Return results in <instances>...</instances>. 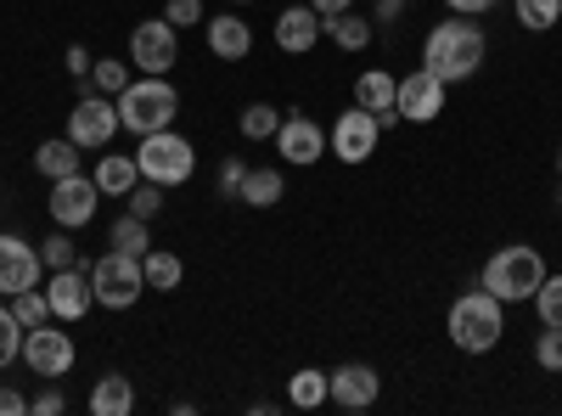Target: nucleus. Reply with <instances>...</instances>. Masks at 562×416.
<instances>
[{"mask_svg": "<svg viewBox=\"0 0 562 416\" xmlns=\"http://www.w3.org/2000/svg\"><path fill=\"white\" fill-rule=\"evenodd\" d=\"M23 366L34 378H68L74 372V338L57 333V315L45 327H29L23 333Z\"/></svg>", "mask_w": 562, "mask_h": 416, "instance_id": "obj_7", "label": "nucleus"}, {"mask_svg": "<svg viewBox=\"0 0 562 416\" xmlns=\"http://www.w3.org/2000/svg\"><path fill=\"white\" fill-rule=\"evenodd\" d=\"M63 405H68L63 389H45L40 400H29V411H40V416H63Z\"/></svg>", "mask_w": 562, "mask_h": 416, "instance_id": "obj_39", "label": "nucleus"}, {"mask_svg": "<svg viewBox=\"0 0 562 416\" xmlns=\"http://www.w3.org/2000/svg\"><path fill=\"white\" fill-rule=\"evenodd\" d=\"M140 270H147V288H153V293H175L180 276H186L180 254H169V248H153L147 259H140Z\"/></svg>", "mask_w": 562, "mask_h": 416, "instance_id": "obj_24", "label": "nucleus"}, {"mask_svg": "<svg viewBox=\"0 0 562 416\" xmlns=\"http://www.w3.org/2000/svg\"><path fill=\"white\" fill-rule=\"evenodd\" d=\"M135 169H140V180H158V187L169 192V187H186V180H192L198 153H192V142H186V135H175V130H153V135H140Z\"/></svg>", "mask_w": 562, "mask_h": 416, "instance_id": "obj_5", "label": "nucleus"}, {"mask_svg": "<svg viewBox=\"0 0 562 416\" xmlns=\"http://www.w3.org/2000/svg\"><path fill=\"white\" fill-rule=\"evenodd\" d=\"M97 198H102V187H97L90 175H63V180H52V225H63V231L90 225V220H97Z\"/></svg>", "mask_w": 562, "mask_h": 416, "instance_id": "obj_9", "label": "nucleus"}, {"mask_svg": "<svg viewBox=\"0 0 562 416\" xmlns=\"http://www.w3.org/2000/svg\"><path fill=\"white\" fill-rule=\"evenodd\" d=\"M209 52L220 63H243L254 52V29L237 18V12H225V18H209Z\"/></svg>", "mask_w": 562, "mask_h": 416, "instance_id": "obj_18", "label": "nucleus"}, {"mask_svg": "<svg viewBox=\"0 0 562 416\" xmlns=\"http://www.w3.org/2000/svg\"><path fill=\"white\" fill-rule=\"evenodd\" d=\"M557 18H562V0H518V23L535 34H546Z\"/></svg>", "mask_w": 562, "mask_h": 416, "instance_id": "obj_31", "label": "nucleus"}, {"mask_svg": "<svg viewBox=\"0 0 562 416\" xmlns=\"http://www.w3.org/2000/svg\"><path fill=\"white\" fill-rule=\"evenodd\" d=\"M276 130H281V108H270V102L243 108V135L248 142H276Z\"/></svg>", "mask_w": 562, "mask_h": 416, "instance_id": "obj_28", "label": "nucleus"}, {"mask_svg": "<svg viewBox=\"0 0 562 416\" xmlns=\"http://www.w3.org/2000/svg\"><path fill=\"white\" fill-rule=\"evenodd\" d=\"M394 108H400V119H405V124H434V119L445 113V79H439V74H428V68L405 74V79H400Z\"/></svg>", "mask_w": 562, "mask_h": 416, "instance_id": "obj_11", "label": "nucleus"}, {"mask_svg": "<svg viewBox=\"0 0 562 416\" xmlns=\"http://www.w3.org/2000/svg\"><path fill=\"white\" fill-rule=\"evenodd\" d=\"M108 237H113V248L119 254H130V259H147L153 248V237H147V220H140V214H124V220H113V231H108Z\"/></svg>", "mask_w": 562, "mask_h": 416, "instance_id": "obj_25", "label": "nucleus"}, {"mask_svg": "<svg viewBox=\"0 0 562 416\" xmlns=\"http://www.w3.org/2000/svg\"><path fill=\"white\" fill-rule=\"evenodd\" d=\"M394 97H400V79H394V74H383V68L360 74V85H355V102H360V108H371V113L394 108Z\"/></svg>", "mask_w": 562, "mask_h": 416, "instance_id": "obj_22", "label": "nucleus"}, {"mask_svg": "<svg viewBox=\"0 0 562 416\" xmlns=\"http://www.w3.org/2000/svg\"><path fill=\"white\" fill-rule=\"evenodd\" d=\"M90 293H97L102 310H130L140 293H147V270H140V259L108 248L97 265H90Z\"/></svg>", "mask_w": 562, "mask_h": 416, "instance_id": "obj_6", "label": "nucleus"}, {"mask_svg": "<svg viewBox=\"0 0 562 416\" xmlns=\"http://www.w3.org/2000/svg\"><path fill=\"white\" fill-rule=\"evenodd\" d=\"M97 187L108 192V198H130V187L140 180V169H135V158H124V153H102V164H97Z\"/></svg>", "mask_w": 562, "mask_h": 416, "instance_id": "obj_21", "label": "nucleus"}, {"mask_svg": "<svg viewBox=\"0 0 562 416\" xmlns=\"http://www.w3.org/2000/svg\"><path fill=\"white\" fill-rule=\"evenodd\" d=\"M158 209H164V187H158V180H135V187H130V214L153 220Z\"/></svg>", "mask_w": 562, "mask_h": 416, "instance_id": "obj_35", "label": "nucleus"}, {"mask_svg": "<svg viewBox=\"0 0 562 416\" xmlns=\"http://www.w3.org/2000/svg\"><path fill=\"white\" fill-rule=\"evenodd\" d=\"M40 248L12 237V231H0V293H23V288H40Z\"/></svg>", "mask_w": 562, "mask_h": 416, "instance_id": "obj_14", "label": "nucleus"}, {"mask_svg": "<svg viewBox=\"0 0 562 416\" xmlns=\"http://www.w3.org/2000/svg\"><path fill=\"white\" fill-rule=\"evenodd\" d=\"M535 360L546 366V372H562V327H546L535 338Z\"/></svg>", "mask_w": 562, "mask_h": 416, "instance_id": "obj_36", "label": "nucleus"}, {"mask_svg": "<svg viewBox=\"0 0 562 416\" xmlns=\"http://www.w3.org/2000/svg\"><path fill=\"white\" fill-rule=\"evenodd\" d=\"M23 411H29V400L18 389H0V416H23Z\"/></svg>", "mask_w": 562, "mask_h": 416, "instance_id": "obj_40", "label": "nucleus"}, {"mask_svg": "<svg viewBox=\"0 0 562 416\" xmlns=\"http://www.w3.org/2000/svg\"><path fill=\"white\" fill-rule=\"evenodd\" d=\"M445 7H450V12H461V18H479V12H490V7H495V0H445Z\"/></svg>", "mask_w": 562, "mask_h": 416, "instance_id": "obj_41", "label": "nucleus"}, {"mask_svg": "<svg viewBox=\"0 0 562 416\" xmlns=\"http://www.w3.org/2000/svg\"><path fill=\"white\" fill-rule=\"evenodd\" d=\"M68 74H90V52H85V45H68Z\"/></svg>", "mask_w": 562, "mask_h": 416, "instance_id": "obj_43", "label": "nucleus"}, {"mask_svg": "<svg viewBox=\"0 0 562 416\" xmlns=\"http://www.w3.org/2000/svg\"><path fill=\"white\" fill-rule=\"evenodd\" d=\"M288 400H293L299 411H315V405H326V372H315V366L293 372V383H288Z\"/></svg>", "mask_w": 562, "mask_h": 416, "instance_id": "obj_26", "label": "nucleus"}, {"mask_svg": "<svg viewBox=\"0 0 562 416\" xmlns=\"http://www.w3.org/2000/svg\"><path fill=\"white\" fill-rule=\"evenodd\" d=\"M540 282H546V259H540V248H529V243H512V248H501L490 265H484V293H495L501 304H524V299H535L540 293Z\"/></svg>", "mask_w": 562, "mask_h": 416, "instance_id": "obj_4", "label": "nucleus"}, {"mask_svg": "<svg viewBox=\"0 0 562 416\" xmlns=\"http://www.w3.org/2000/svg\"><path fill=\"white\" fill-rule=\"evenodd\" d=\"M501 333H506V315H501V299L495 293L473 288V293H461L450 304V344L461 355H490L501 344Z\"/></svg>", "mask_w": 562, "mask_h": 416, "instance_id": "obj_3", "label": "nucleus"}, {"mask_svg": "<svg viewBox=\"0 0 562 416\" xmlns=\"http://www.w3.org/2000/svg\"><path fill=\"white\" fill-rule=\"evenodd\" d=\"M130 68L135 74H169L175 68V23L169 18H147L130 34Z\"/></svg>", "mask_w": 562, "mask_h": 416, "instance_id": "obj_10", "label": "nucleus"}, {"mask_svg": "<svg viewBox=\"0 0 562 416\" xmlns=\"http://www.w3.org/2000/svg\"><path fill=\"white\" fill-rule=\"evenodd\" d=\"M225 7H254V0H225Z\"/></svg>", "mask_w": 562, "mask_h": 416, "instance_id": "obj_45", "label": "nucleus"}, {"mask_svg": "<svg viewBox=\"0 0 562 416\" xmlns=\"http://www.w3.org/2000/svg\"><path fill=\"white\" fill-rule=\"evenodd\" d=\"M310 7H315L321 18H344V12L355 7V0H310Z\"/></svg>", "mask_w": 562, "mask_h": 416, "instance_id": "obj_42", "label": "nucleus"}, {"mask_svg": "<svg viewBox=\"0 0 562 416\" xmlns=\"http://www.w3.org/2000/svg\"><path fill=\"white\" fill-rule=\"evenodd\" d=\"M484 29L479 23H467V18H450L428 34V45H422V68L439 74L445 85H461V79H473L484 68Z\"/></svg>", "mask_w": 562, "mask_h": 416, "instance_id": "obj_1", "label": "nucleus"}, {"mask_svg": "<svg viewBox=\"0 0 562 416\" xmlns=\"http://www.w3.org/2000/svg\"><path fill=\"white\" fill-rule=\"evenodd\" d=\"M315 40H321V12L310 7V0H304V7H288L276 18V45H281V52L304 57V52H315Z\"/></svg>", "mask_w": 562, "mask_h": 416, "instance_id": "obj_17", "label": "nucleus"}, {"mask_svg": "<svg viewBox=\"0 0 562 416\" xmlns=\"http://www.w3.org/2000/svg\"><path fill=\"white\" fill-rule=\"evenodd\" d=\"M164 18H169L175 29H192V23L203 18V0H169V7H164Z\"/></svg>", "mask_w": 562, "mask_h": 416, "instance_id": "obj_37", "label": "nucleus"}, {"mask_svg": "<svg viewBox=\"0 0 562 416\" xmlns=\"http://www.w3.org/2000/svg\"><path fill=\"white\" fill-rule=\"evenodd\" d=\"M119 124L130 130V135H153V130H169L175 124V113H180V90L164 79V74H140V79H130L124 90H119Z\"/></svg>", "mask_w": 562, "mask_h": 416, "instance_id": "obj_2", "label": "nucleus"}, {"mask_svg": "<svg viewBox=\"0 0 562 416\" xmlns=\"http://www.w3.org/2000/svg\"><path fill=\"white\" fill-rule=\"evenodd\" d=\"M378 389H383V378L371 372L366 360H349V366H338V372H326V400L344 405V411H366V405H378Z\"/></svg>", "mask_w": 562, "mask_h": 416, "instance_id": "obj_13", "label": "nucleus"}, {"mask_svg": "<svg viewBox=\"0 0 562 416\" xmlns=\"http://www.w3.org/2000/svg\"><path fill=\"white\" fill-rule=\"evenodd\" d=\"M400 12V0H383V18H394Z\"/></svg>", "mask_w": 562, "mask_h": 416, "instance_id": "obj_44", "label": "nucleus"}, {"mask_svg": "<svg viewBox=\"0 0 562 416\" xmlns=\"http://www.w3.org/2000/svg\"><path fill=\"white\" fill-rule=\"evenodd\" d=\"M276 153H281V164H293V169H310L321 153H326V130L315 124V119H304V113H293V119H281V130H276Z\"/></svg>", "mask_w": 562, "mask_h": 416, "instance_id": "obj_15", "label": "nucleus"}, {"mask_svg": "<svg viewBox=\"0 0 562 416\" xmlns=\"http://www.w3.org/2000/svg\"><path fill=\"white\" fill-rule=\"evenodd\" d=\"M243 175H248V164H243V158H225V164H220V198H237Z\"/></svg>", "mask_w": 562, "mask_h": 416, "instance_id": "obj_38", "label": "nucleus"}, {"mask_svg": "<svg viewBox=\"0 0 562 416\" xmlns=\"http://www.w3.org/2000/svg\"><path fill=\"white\" fill-rule=\"evenodd\" d=\"M23 333H29V327H23L7 304H0V372H7L12 360H23Z\"/></svg>", "mask_w": 562, "mask_h": 416, "instance_id": "obj_30", "label": "nucleus"}, {"mask_svg": "<svg viewBox=\"0 0 562 416\" xmlns=\"http://www.w3.org/2000/svg\"><path fill=\"white\" fill-rule=\"evenodd\" d=\"M237 198H243L248 209H270V203L288 198V180H281V169H248L243 187H237Z\"/></svg>", "mask_w": 562, "mask_h": 416, "instance_id": "obj_20", "label": "nucleus"}, {"mask_svg": "<svg viewBox=\"0 0 562 416\" xmlns=\"http://www.w3.org/2000/svg\"><path fill=\"white\" fill-rule=\"evenodd\" d=\"M321 29L326 34H333L338 45H344V52H360V45H371V18H321Z\"/></svg>", "mask_w": 562, "mask_h": 416, "instance_id": "obj_27", "label": "nucleus"}, {"mask_svg": "<svg viewBox=\"0 0 562 416\" xmlns=\"http://www.w3.org/2000/svg\"><path fill=\"white\" fill-rule=\"evenodd\" d=\"M45 299H52V315L57 321H79L90 315V304H97V293H90V265H68V270H52V282H45Z\"/></svg>", "mask_w": 562, "mask_h": 416, "instance_id": "obj_16", "label": "nucleus"}, {"mask_svg": "<svg viewBox=\"0 0 562 416\" xmlns=\"http://www.w3.org/2000/svg\"><path fill=\"white\" fill-rule=\"evenodd\" d=\"M135 411V383L108 372L97 389H90V416H130Z\"/></svg>", "mask_w": 562, "mask_h": 416, "instance_id": "obj_19", "label": "nucleus"}, {"mask_svg": "<svg viewBox=\"0 0 562 416\" xmlns=\"http://www.w3.org/2000/svg\"><path fill=\"white\" fill-rule=\"evenodd\" d=\"M124 124H119V102H108V97H85L74 113H68V142L79 147V153H108V142L119 135Z\"/></svg>", "mask_w": 562, "mask_h": 416, "instance_id": "obj_8", "label": "nucleus"}, {"mask_svg": "<svg viewBox=\"0 0 562 416\" xmlns=\"http://www.w3.org/2000/svg\"><path fill=\"white\" fill-rule=\"evenodd\" d=\"M40 265H45V270H68V265H79V259H74V243L63 237V225L40 243Z\"/></svg>", "mask_w": 562, "mask_h": 416, "instance_id": "obj_34", "label": "nucleus"}, {"mask_svg": "<svg viewBox=\"0 0 562 416\" xmlns=\"http://www.w3.org/2000/svg\"><path fill=\"white\" fill-rule=\"evenodd\" d=\"M34 169H40L45 180H63V175H79V147L68 142V135H63V142H45V147L34 153Z\"/></svg>", "mask_w": 562, "mask_h": 416, "instance_id": "obj_23", "label": "nucleus"}, {"mask_svg": "<svg viewBox=\"0 0 562 416\" xmlns=\"http://www.w3.org/2000/svg\"><path fill=\"white\" fill-rule=\"evenodd\" d=\"M535 310H540V327H562V276H546L540 282Z\"/></svg>", "mask_w": 562, "mask_h": 416, "instance_id": "obj_32", "label": "nucleus"}, {"mask_svg": "<svg viewBox=\"0 0 562 416\" xmlns=\"http://www.w3.org/2000/svg\"><path fill=\"white\" fill-rule=\"evenodd\" d=\"M90 79H97V90H102V97H119V90L130 85V63H113V57H102V63H90Z\"/></svg>", "mask_w": 562, "mask_h": 416, "instance_id": "obj_33", "label": "nucleus"}, {"mask_svg": "<svg viewBox=\"0 0 562 416\" xmlns=\"http://www.w3.org/2000/svg\"><path fill=\"white\" fill-rule=\"evenodd\" d=\"M557 175H562V153H557Z\"/></svg>", "mask_w": 562, "mask_h": 416, "instance_id": "obj_46", "label": "nucleus"}, {"mask_svg": "<svg viewBox=\"0 0 562 416\" xmlns=\"http://www.w3.org/2000/svg\"><path fill=\"white\" fill-rule=\"evenodd\" d=\"M378 135H383L378 113H371V108H349V113H338V124H333V153H338L344 164H366L371 153H378Z\"/></svg>", "mask_w": 562, "mask_h": 416, "instance_id": "obj_12", "label": "nucleus"}, {"mask_svg": "<svg viewBox=\"0 0 562 416\" xmlns=\"http://www.w3.org/2000/svg\"><path fill=\"white\" fill-rule=\"evenodd\" d=\"M12 315L23 321V327H45V321H52V299H45L40 288H23V293H12Z\"/></svg>", "mask_w": 562, "mask_h": 416, "instance_id": "obj_29", "label": "nucleus"}]
</instances>
